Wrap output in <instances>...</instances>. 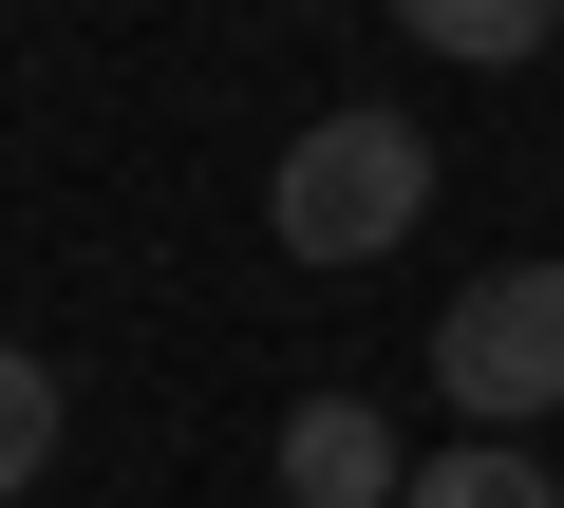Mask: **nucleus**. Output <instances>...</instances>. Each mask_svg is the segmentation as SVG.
I'll return each mask as SVG.
<instances>
[{
  "label": "nucleus",
  "instance_id": "nucleus-1",
  "mask_svg": "<svg viewBox=\"0 0 564 508\" xmlns=\"http://www.w3.org/2000/svg\"><path fill=\"white\" fill-rule=\"evenodd\" d=\"M414 207H433V132L414 114H321L282 151V188H263L282 264H377V245H414Z\"/></svg>",
  "mask_w": 564,
  "mask_h": 508
},
{
  "label": "nucleus",
  "instance_id": "nucleus-2",
  "mask_svg": "<svg viewBox=\"0 0 564 508\" xmlns=\"http://www.w3.org/2000/svg\"><path fill=\"white\" fill-rule=\"evenodd\" d=\"M433 396L470 433H545L564 414V264H489L470 302H433Z\"/></svg>",
  "mask_w": 564,
  "mask_h": 508
},
{
  "label": "nucleus",
  "instance_id": "nucleus-3",
  "mask_svg": "<svg viewBox=\"0 0 564 508\" xmlns=\"http://www.w3.org/2000/svg\"><path fill=\"white\" fill-rule=\"evenodd\" d=\"M395 489H414V452L358 396H302V414H282V508H395Z\"/></svg>",
  "mask_w": 564,
  "mask_h": 508
},
{
  "label": "nucleus",
  "instance_id": "nucleus-4",
  "mask_svg": "<svg viewBox=\"0 0 564 508\" xmlns=\"http://www.w3.org/2000/svg\"><path fill=\"white\" fill-rule=\"evenodd\" d=\"M395 20H414L452 76H508V57H545V39H564V0H395Z\"/></svg>",
  "mask_w": 564,
  "mask_h": 508
},
{
  "label": "nucleus",
  "instance_id": "nucleus-5",
  "mask_svg": "<svg viewBox=\"0 0 564 508\" xmlns=\"http://www.w3.org/2000/svg\"><path fill=\"white\" fill-rule=\"evenodd\" d=\"M395 508H564V471L545 452H508V433H470V452H414V489Z\"/></svg>",
  "mask_w": 564,
  "mask_h": 508
},
{
  "label": "nucleus",
  "instance_id": "nucleus-6",
  "mask_svg": "<svg viewBox=\"0 0 564 508\" xmlns=\"http://www.w3.org/2000/svg\"><path fill=\"white\" fill-rule=\"evenodd\" d=\"M39 471H57V358H39V339H0V508H20Z\"/></svg>",
  "mask_w": 564,
  "mask_h": 508
}]
</instances>
